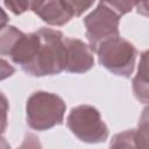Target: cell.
<instances>
[{
	"label": "cell",
	"instance_id": "17",
	"mask_svg": "<svg viewBox=\"0 0 149 149\" xmlns=\"http://www.w3.org/2000/svg\"><path fill=\"white\" fill-rule=\"evenodd\" d=\"M0 149H12L10 146H9V143L6 141L5 137L1 136V134H0Z\"/></svg>",
	"mask_w": 149,
	"mask_h": 149
},
{
	"label": "cell",
	"instance_id": "12",
	"mask_svg": "<svg viewBox=\"0 0 149 149\" xmlns=\"http://www.w3.org/2000/svg\"><path fill=\"white\" fill-rule=\"evenodd\" d=\"M8 100L6 95L0 91V134H2L7 127V115H8Z\"/></svg>",
	"mask_w": 149,
	"mask_h": 149
},
{
	"label": "cell",
	"instance_id": "5",
	"mask_svg": "<svg viewBox=\"0 0 149 149\" xmlns=\"http://www.w3.org/2000/svg\"><path fill=\"white\" fill-rule=\"evenodd\" d=\"M119 21L120 16L106 1L99 2L97 7L84 17L86 37L92 51H95L97 47L102 41L119 35Z\"/></svg>",
	"mask_w": 149,
	"mask_h": 149
},
{
	"label": "cell",
	"instance_id": "7",
	"mask_svg": "<svg viewBox=\"0 0 149 149\" xmlns=\"http://www.w3.org/2000/svg\"><path fill=\"white\" fill-rule=\"evenodd\" d=\"M30 9L51 26H63L74 16L72 1H31Z\"/></svg>",
	"mask_w": 149,
	"mask_h": 149
},
{
	"label": "cell",
	"instance_id": "13",
	"mask_svg": "<svg viewBox=\"0 0 149 149\" xmlns=\"http://www.w3.org/2000/svg\"><path fill=\"white\" fill-rule=\"evenodd\" d=\"M3 3L14 14H22L31 8V1H5Z\"/></svg>",
	"mask_w": 149,
	"mask_h": 149
},
{
	"label": "cell",
	"instance_id": "3",
	"mask_svg": "<svg viewBox=\"0 0 149 149\" xmlns=\"http://www.w3.org/2000/svg\"><path fill=\"white\" fill-rule=\"evenodd\" d=\"M95 52L98 54L99 63L109 72L125 78L130 77L133 73L136 49L120 35L102 41L97 47Z\"/></svg>",
	"mask_w": 149,
	"mask_h": 149
},
{
	"label": "cell",
	"instance_id": "9",
	"mask_svg": "<svg viewBox=\"0 0 149 149\" xmlns=\"http://www.w3.org/2000/svg\"><path fill=\"white\" fill-rule=\"evenodd\" d=\"M22 35V31H20L14 26H6L3 29L0 30V55L2 56H9L13 47L15 45L19 37Z\"/></svg>",
	"mask_w": 149,
	"mask_h": 149
},
{
	"label": "cell",
	"instance_id": "4",
	"mask_svg": "<svg viewBox=\"0 0 149 149\" xmlns=\"http://www.w3.org/2000/svg\"><path fill=\"white\" fill-rule=\"evenodd\" d=\"M66 125L72 134L86 143H101L108 137V128L99 111L91 105L73 107L66 118Z\"/></svg>",
	"mask_w": 149,
	"mask_h": 149
},
{
	"label": "cell",
	"instance_id": "2",
	"mask_svg": "<svg viewBox=\"0 0 149 149\" xmlns=\"http://www.w3.org/2000/svg\"><path fill=\"white\" fill-rule=\"evenodd\" d=\"M65 102L55 93L37 91L27 100V123L35 130H48L64 120Z\"/></svg>",
	"mask_w": 149,
	"mask_h": 149
},
{
	"label": "cell",
	"instance_id": "1",
	"mask_svg": "<svg viewBox=\"0 0 149 149\" xmlns=\"http://www.w3.org/2000/svg\"><path fill=\"white\" fill-rule=\"evenodd\" d=\"M37 34L40 42L35 56L24 72L34 77L61 73L65 64L63 34L50 28H41Z\"/></svg>",
	"mask_w": 149,
	"mask_h": 149
},
{
	"label": "cell",
	"instance_id": "16",
	"mask_svg": "<svg viewBox=\"0 0 149 149\" xmlns=\"http://www.w3.org/2000/svg\"><path fill=\"white\" fill-rule=\"evenodd\" d=\"M8 23V16L7 14L5 13V10L0 7V30L3 29Z\"/></svg>",
	"mask_w": 149,
	"mask_h": 149
},
{
	"label": "cell",
	"instance_id": "11",
	"mask_svg": "<svg viewBox=\"0 0 149 149\" xmlns=\"http://www.w3.org/2000/svg\"><path fill=\"white\" fill-rule=\"evenodd\" d=\"M106 3L121 17L123 14L132 10V8L136 5L133 1H106Z\"/></svg>",
	"mask_w": 149,
	"mask_h": 149
},
{
	"label": "cell",
	"instance_id": "10",
	"mask_svg": "<svg viewBox=\"0 0 149 149\" xmlns=\"http://www.w3.org/2000/svg\"><path fill=\"white\" fill-rule=\"evenodd\" d=\"M109 149H141L136 142L135 129L115 134L111 141Z\"/></svg>",
	"mask_w": 149,
	"mask_h": 149
},
{
	"label": "cell",
	"instance_id": "14",
	"mask_svg": "<svg viewBox=\"0 0 149 149\" xmlns=\"http://www.w3.org/2000/svg\"><path fill=\"white\" fill-rule=\"evenodd\" d=\"M17 149H42V144L40 142V139L35 134H26L23 142Z\"/></svg>",
	"mask_w": 149,
	"mask_h": 149
},
{
	"label": "cell",
	"instance_id": "15",
	"mask_svg": "<svg viewBox=\"0 0 149 149\" xmlns=\"http://www.w3.org/2000/svg\"><path fill=\"white\" fill-rule=\"evenodd\" d=\"M15 72V69L3 58H0V80L7 79L10 76H13Z\"/></svg>",
	"mask_w": 149,
	"mask_h": 149
},
{
	"label": "cell",
	"instance_id": "6",
	"mask_svg": "<svg viewBox=\"0 0 149 149\" xmlns=\"http://www.w3.org/2000/svg\"><path fill=\"white\" fill-rule=\"evenodd\" d=\"M63 44L65 52V71L71 73H84L93 66V52L86 43L78 38L64 37Z\"/></svg>",
	"mask_w": 149,
	"mask_h": 149
},
{
	"label": "cell",
	"instance_id": "8",
	"mask_svg": "<svg viewBox=\"0 0 149 149\" xmlns=\"http://www.w3.org/2000/svg\"><path fill=\"white\" fill-rule=\"evenodd\" d=\"M147 55L144 51L142 54L137 73L133 80V91L135 97L143 104L148 102V71H147Z\"/></svg>",
	"mask_w": 149,
	"mask_h": 149
}]
</instances>
